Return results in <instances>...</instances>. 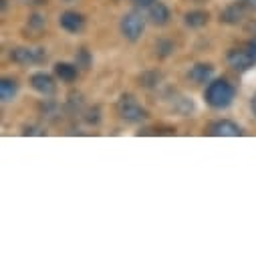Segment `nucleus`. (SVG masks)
<instances>
[{
	"label": "nucleus",
	"mask_w": 256,
	"mask_h": 256,
	"mask_svg": "<svg viewBox=\"0 0 256 256\" xmlns=\"http://www.w3.org/2000/svg\"><path fill=\"white\" fill-rule=\"evenodd\" d=\"M234 97H236V89L226 79H216V81L208 83V87H206V103L214 109L230 107Z\"/></svg>",
	"instance_id": "f257e3e1"
},
{
	"label": "nucleus",
	"mask_w": 256,
	"mask_h": 256,
	"mask_svg": "<svg viewBox=\"0 0 256 256\" xmlns=\"http://www.w3.org/2000/svg\"><path fill=\"white\" fill-rule=\"evenodd\" d=\"M117 111H119V117L127 123H142L146 121L150 115H148V109L140 105V101L134 97V95H123L117 103Z\"/></svg>",
	"instance_id": "f03ea898"
},
{
	"label": "nucleus",
	"mask_w": 256,
	"mask_h": 256,
	"mask_svg": "<svg viewBox=\"0 0 256 256\" xmlns=\"http://www.w3.org/2000/svg\"><path fill=\"white\" fill-rule=\"evenodd\" d=\"M119 28H121V34L130 40V42H136L142 38L144 30H146V16L138 10H132L123 14L121 22H119Z\"/></svg>",
	"instance_id": "7ed1b4c3"
},
{
	"label": "nucleus",
	"mask_w": 256,
	"mask_h": 256,
	"mask_svg": "<svg viewBox=\"0 0 256 256\" xmlns=\"http://www.w3.org/2000/svg\"><path fill=\"white\" fill-rule=\"evenodd\" d=\"M10 60L16 65H38V62L46 60V50L44 48H30V46H16L10 50Z\"/></svg>",
	"instance_id": "20e7f679"
},
{
	"label": "nucleus",
	"mask_w": 256,
	"mask_h": 256,
	"mask_svg": "<svg viewBox=\"0 0 256 256\" xmlns=\"http://www.w3.org/2000/svg\"><path fill=\"white\" fill-rule=\"evenodd\" d=\"M58 24L62 30H67L71 34H79L85 28V16L75 10H65L58 16Z\"/></svg>",
	"instance_id": "39448f33"
},
{
	"label": "nucleus",
	"mask_w": 256,
	"mask_h": 256,
	"mask_svg": "<svg viewBox=\"0 0 256 256\" xmlns=\"http://www.w3.org/2000/svg\"><path fill=\"white\" fill-rule=\"evenodd\" d=\"M246 10H248V4L246 2H234L230 6H226L220 14V20L224 24H230V26H236L240 24L244 18H246Z\"/></svg>",
	"instance_id": "423d86ee"
},
{
	"label": "nucleus",
	"mask_w": 256,
	"mask_h": 256,
	"mask_svg": "<svg viewBox=\"0 0 256 256\" xmlns=\"http://www.w3.org/2000/svg\"><path fill=\"white\" fill-rule=\"evenodd\" d=\"M226 58H228V65L232 69H236V71H248L254 65V58L250 56V52L248 50H240V48H230Z\"/></svg>",
	"instance_id": "0eeeda50"
},
{
	"label": "nucleus",
	"mask_w": 256,
	"mask_h": 256,
	"mask_svg": "<svg viewBox=\"0 0 256 256\" xmlns=\"http://www.w3.org/2000/svg\"><path fill=\"white\" fill-rule=\"evenodd\" d=\"M210 136H222V138H238L242 136L240 125L230 119H220L210 125Z\"/></svg>",
	"instance_id": "6e6552de"
},
{
	"label": "nucleus",
	"mask_w": 256,
	"mask_h": 256,
	"mask_svg": "<svg viewBox=\"0 0 256 256\" xmlns=\"http://www.w3.org/2000/svg\"><path fill=\"white\" fill-rule=\"evenodd\" d=\"M30 87H32L36 93L44 95V97H48V95H52V93L56 91L54 79H52L50 75H46V73H34V75L30 77Z\"/></svg>",
	"instance_id": "1a4fd4ad"
},
{
	"label": "nucleus",
	"mask_w": 256,
	"mask_h": 256,
	"mask_svg": "<svg viewBox=\"0 0 256 256\" xmlns=\"http://www.w3.org/2000/svg\"><path fill=\"white\" fill-rule=\"evenodd\" d=\"M148 18H150V22L156 24V26H166V24L170 22V18H172V12H170V8H168L164 2L156 0V2L148 8Z\"/></svg>",
	"instance_id": "9d476101"
},
{
	"label": "nucleus",
	"mask_w": 256,
	"mask_h": 256,
	"mask_svg": "<svg viewBox=\"0 0 256 256\" xmlns=\"http://www.w3.org/2000/svg\"><path fill=\"white\" fill-rule=\"evenodd\" d=\"M212 75H214V67L208 65V62H196V65L192 67L190 73H188V77H190L192 81H194V83H200V85L210 83Z\"/></svg>",
	"instance_id": "9b49d317"
},
{
	"label": "nucleus",
	"mask_w": 256,
	"mask_h": 256,
	"mask_svg": "<svg viewBox=\"0 0 256 256\" xmlns=\"http://www.w3.org/2000/svg\"><path fill=\"white\" fill-rule=\"evenodd\" d=\"M54 75L65 81V83H73L79 75V67L77 65H71V62H56L54 65Z\"/></svg>",
	"instance_id": "f8f14e48"
},
{
	"label": "nucleus",
	"mask_w": 256,
	"mask_h": 256,
	"mask_svg": "<svg viewBox=\"0 0 256 256\" xmlns=\"http://www.w3.org/2000/svg\"><path fill=\"white\" fill-rule=\"evenodd\" d=\"M208 20H210V14H208L206 10H190V12H186V16H184V22H186L190 28H202V26L208 24Z\"/></svg>",
	"instance_id": "ddd939ff"
},
{
	"label": "nucleus",
	"mask_w": 256,
	"mask_h": 256,
	"mask_svg": "<svg viewBox=\"0 0 256 256\" xmlns=\"http://www.w3.org/2000/svg\"><path fill=\"white\" fill-rule=\"evenodd\" d=\"M18 93V83L14 79H8L4 77L2 81H0V99H2L4 103H10Z\"/></svg>",
	"instance_id": "4468645a"
},
{
	"label": "nucleus",
	"mask_w": 256,
	"mask_h": 256,
	"mask_svg": "<svg viewBox=\"0 0 256 256\" xmlns=\"http://www.w3.org/2000/svg\"><path fill=\"white\" fill-rule=\"evenodd\" d=\"M89 62H91V56H89V52H87L85 48H81V50H79V54H77V62H75V65H77V67H83V69H87V67H89Z\"/></svg>",
	"instance_id": "2eb2a0df"
},
{
	"label": "nucleus",
	"mask_w": 256,
	"mask_h": 256,
	"mask_svg": "<svg viewBox=\"0 0 256 256\" xmlns=\"http://www.w3.org/2000/svg\"><path fill=\"white\" fill-rule=\"evenodd\" d=\"M158 50H160V56H168L174 50V44L170 40H160L158 42Z\"/></svg>",
	"instance_id": "dca6fc26"
},
{
	"label": "nucleus",
	"mask_w": 256,
	"mask_h": 256,
	"mask_svg": "<svg viewBox=\"0 0 256 256\" xmlns=\"http://www.w3.org/2000/svg\"><path fill=\"white\" fill-rule=\"evenodd\" d=\"M246 50L250 52V56L254 58V62H256V38H252L250 42H248V46H246Z\"/></svg>",
	"instance_id": "f3484780"
},
{
	"label": "nucleus",
	"mask_w": 256,
	"mask_h": 256,
	"mask_svg": "<svg viewBox=\"0 0 256 256\" xmlns=\"http://www.w3.org/2000/svg\"><path fill=\"white\" fill-rule=\"evenodd\" d=\"M154 2H156V0H136V4L142 6V8H150Z\"/></svg>",
	"instance_id": "a211bd4d"
},
{
	"label": "nucleus",
	"mask_w": 256,
	"mask_h": 256,
	"mask_svg": "<svg viewBox=\"0 0 256 256\" xmlns=\"http://www.w3.org/2000/svg\"><path fill=\"white\" fill-rule=\"evenodd\" d=\"M250 109H252V113L256 115V95L252 97V101H250Z\"/></svg>",
	"instance_id": "6ab92c4d"
}]
</instances>
